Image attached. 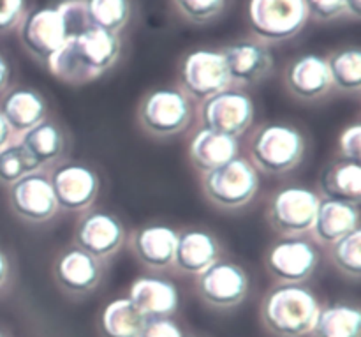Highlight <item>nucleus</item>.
Returning a JSON list of instances; mask_svg holds the SVG:
<instances>
[{
  "mask_svg": "<svg viewBox=\"0 0 361 337\" xmlns=\"http://www.w3.org/2000/svg\"><path fill=\"white\" fill-rule=\"evenodd\" d=\"M331 247V260L335 267L351 279L361 276V230H355L349 235L342 237Z\"/></svg>",
  "mask_w": 361,
  "mask_h": 337,
  "instance_id": "2f4dec72",
  "label": "nucleus"
},
{
  "mask_svg": "<svg viewBox=\"0 0 361 337\" xmlns=\"http://www.w3.org/2000/svg\"><path fill=\"white\" fill-rule=\"evenodd\" d=\"M11 80V67L9 62L6 60V57L0 53V92L6 90L7 85H9Z\"/></svg>",
  "mask_w": 361,
  "mask_h": 337,
  "instance_id": "58836bf2",
  "label": "nucleus"
},
{
  "mask_svg": "<svg viewBox=\"0 0 361 337\" xmlns=\"http://www.w3.org/2000/svg\"><path fill=\"white\" fill-rule=\"evenodd\" d=\"M145 317L129 299H116L104 307L99 327L104 337H137Z\"/></svg>",
  "mask_w": 361,
  "mask_h": 337,
  "instance_id": "cd10ccee",
  "label": "nucleus"
},
{
  "mask_svg": "<svg viewBox=\"0 0 361 337\" xmlns=\"http://www.w3.org/2000/svg\"><path fill=\"white\" fill-rule=\"evenodd\" d=\"M247 18L261 42H281L295 37L309 21L303 0H249Z\"/></svg>",
  "mask_w": 361,
  "mask_h": 337,
  "instance_id": "423d86ee",
  "label": "nucleus"
},
{
  "mask_svg": "<svg viewBox=\"0 0 361 337\" xmlns=\"http://www.w3.org/2000/svg\"><path fill=\"white\" fill-rule=\"evenodd\" d=\"M286 87L302 101H316L326 95L331 88L326 59L314 53L298 57L286 69Z\"/></svg>",
  "mask_w": 361,
  "mask_h": 337,
  "instance_id": "a211bd4d",
  "label": "nucleus"
},
{
  "mask_svg": "<svg viewBox=\"0 0 361 337\" xmlns=\"http://www.w3.org/2000/svg\"><path fill=\"white\" fill-rule=\"evenodd\" d=\"M331 87L345 94L361 90V49L356 46L342 48L326 59Z\"/></svg>",
  "mask_w": 361,
  "mask_h": 337,
  "instance_id": "c85d7f7f",
  "label": "nucleus"
},
{
  "mask_svg": "<svg viewBox=\"0 0 361 337\" xmlns=\"http://www.w3.org/2000/svg\"><path fill=\"white\" fill-rule=\"evenodd\" d=\"M7 198L14 214L27 223H44L59 212L49 177L41 172L28 173L11 184Z\"/></svg>",
  "mask_w": 361,
  "mask_h": 337,
  "instance_id": "ddd939ff",
  "label": "nucleus"
},
{
  "mask_svg": "<svg viewBox=\"0 0 361 337\" xmlns=\"http://www.w3.org/2000/svg\"><path fill=\"white\" fill-rule=\"evenodd\" d=\"M59 208L83 212L95 201L99 193V177L92 168L78 162L56 166L49 177Z\"/></svg>",
  "mask_w": 361,
  "mask_h": 337,
  "instance_id": "2eb2a0df",
  "label": "nucleus"
},
{
  "mask_svg": "<svg viewBox=\"0 0 361 337\" xmlns=\"http://www.w3.org/2000/svg\"><path fill=\"white\" fill-rule=\"evenodd\" d=\"M345 13L353 18H361V0H345Z\"/></svg>",
  "mask_w": 361,
  "mask_h": 337,
  "instance_id": "79ce46f5",
  "label": "nucleus"
},
{
  "mask_svg": "<svg viewBox=\"0 0 361 337\" xmlns=\"http://www.w3.org/2000/svg\"><path fill=\"white\" fill-rule=\"evenodd\" d=\"M360 228V205L321 198L310 232L323 246H334L342 237Z\"/></svg>",
  "mask_w": 361,
  "mask_h": 337,
  "instance_id": "aec40b11",
  "label": "nucleus"
},
{
  "mask_svg": "<svg viewBox=\"0 0 361 337\" xmlns=\"http://www.w3.org/2000/svg\"><path fill=\"white\" fill-rule=\"evenodd\" d=\"M307 141L291 124L271 122L257 127L250 138V162L268 175H282L302 162Z\"/></svg>",
  "mask_w": 361,
  "mask_h": 337,
  "instance_id": "7ed1b4c3",
  "label": "nucleus"
},
{
  "mask_svg": "<svg viewBox=\"0 0 361 337\" xmlns=\"http://www.w3.org/2000/svg\"><path fill=\"white\" fill-rule=\"evenodd\" d=\"M13 131H11V127L7 126L6 119L2 117V113H0V148L6 147L9 141H13Z\"/></svg>",
  "mask_w": 361,
  "mask_h": 337,
  "instance_id": "a19ab883",
  "label": "nucleus"
},
{
  "mask_svg": "<svg viewBox=\"0 0 361 337\" xmlns=\"http://www.w3.org/2000/svg\"><path fill=\"white\" fill-rule=\"evenodd\" d=\"M319 251L303 237H284L267 253L268 274L279 283L298 285L310 279L319 265Z\"/></svg>",
  "mask_w": 361,
  "mask_h": 337,
  "instance_id": "6e6552de",
  "label": "nucleus"
},
{
  "mask_svg": "<svg viewBox=\"0 0 361 337\" xmlns=\"http://www.w3.org/2000/svg\"><path fill=\"white\" fill-rule=\"evenodd\" d=\"M127 299L147 318H169L180 306V293L175 283L162 278L143 276L130 285Z\"/></svg>",
  "mask_w": 361,
  "mask_h": 337,
  "instance_id": "6ab92c4d",
  "label": "nucleus"
},
{
  "mask_svg": "<svg viewBox=\"0 0 361 337\" xmlns=\"http://www.w3.org/2000/svg\"><path fill=\"white\" fill-rule=\"evenodd\" d=\"M231 83L256 85L263 81L274 67V57L264 42L242 39L221 49Z\"/></svg>",
  "mask_w": 361,
  "mask_h": 337,
  "instance_id": "dca6fc26",
  "label": "nucleus"
},
{
  "mask_svg": "<svg viewBox=\"0 0 361 337\" xmlns=\"http://www.w3.org/2000/svg\"><path fill=\"white\" fill-rule=\"evenodd\" d=\"M59 11L62 13L63 21H66L67 34L78 35L81 32H85L87 28H90V21L87 18V6H85V0H66V2H60Z\"/></svg>",
  "mask_w": 361,
  "mask_h": 337,
  "instance_id": "72a5a7b5",
  "label": "nucleus"
},
{
  "mask_svg": "<svg viewBox=\"0 0 361 337\" xmlns=\"http://www.w3.org/2000/svg\"><path fill=\"white\" fill-rule=\"evenodd\" d=\"M92 27L118 34L130 18L129 0H85Z\"/></svg>",
  "mask_w": 361,
  "mask_h": 337,
  "instance_id": "c756f323",
  "label": "nucleus"
},
{
  "mask_svg": "<svg viewBox=\"0 0 361 337\" xmlns=\"http://www.w3.org/2000/svg\"><path fill=\"white\" fill-rule=\"evenodd\" d=\"M192 113V102L182 88H157L143 97L137 120L152 136L171 138L189 127Z\"/></svg>",
  "mask_w": 361,
  "mask_h": 337,
  "instance_id": "39448f33",
  "label": "nucleus"
},
{
  "mask_svg": "<svg viewBox=\"0 0 361 337\" xmlns=\"http://www.w3.org/2000/svg\"><path fill=\"white\" fill-rule=\"evenodd\" d=\"M137 337H183V332L171 318H147Z\"/></svg>",
  "mask_w": 361,
  "mask_h": 337,
  "instance_id": "e433bc0d",
  "label": "nucleus"
},
{
  "mask_svg": "<svg viewBox=\"0 0 361 337\" xmlns=\"http://www.w3.org/2000/svg\"><path fill=\"white\" fill-rule=\"evenodd\" d=\"M53 272L60 288L71 295L90 293L97 288L102 278L101 260L90 256L80 247H73L60 254Z\"/></svg>",
  "mask_w": 361,
  "mask_h": 337,
  "instance_id": "f3484780",
  "label": "nucleus"
},
{
  "mask_svg": "<svg viewBox=\"0 0 361 337\" xmlns=\"http://www.w3.org/2000/svg\"><path fill=\"white\" fill-rule=\"evenodd\" d=\"M16 140L39 168L55 162L66 148L63 131L51 120H42L41 124L18 136Z\"/></svg>",
  "mask_w": 361,
  "mask_h": 337,
  "instance_id": "a878e982",
  "label": "nucleus"
},
{
  "mask_svg": "<svg viewBox=\"0 0 361 337\" xmlns=\"http://www.w3.org/2000/svg\"><path fill=\"white\" fill-rule=\"evenodd\" d=\"M259 189V173L245 158H235L226 165L203 173V193L219 208L236 211L256 196Z\"/></svg>",
  "mask_w": 361,
  "mask_h": 337,
  "instance_id": "20e7f679",
  "label": "nucleus"
},
{
  "mask_svg": "<svg viewBox=\"0 0 361 337\" xmlns=\"http://www.w3.org/2000/svg\"><path fill=\"white\" fill-rule=\"evenodd\" d=\"M321 196L302 186L277 191L268 205L267 218L271 230L284 237H303L314 226Z\"/></svg>",
  "mask_w": 361,
  "mask_h": 337,
  "instance_id": "0eeeda50",
  "label": "nucleus"
},
{
  "mask_svg": "<svg viewBox=\"0 0 361 337\" xmlns=\"http://www.w3.org/2000/svg\"><path fill=\"white\" fill-rule=\"evenodd\" d=\"M319 189L323 196L330 200L349 201L360 205L361 201V162L342 161L334 162L324 168L319 180Z\"/></svg>",
  "mask_w": 361,
  "mask_h": 337,
  "instance_id": "393cba45",
  "label": "nucleus"
},
{
  "mask_svg": "<svg viewBox=\"0 0 361 337\" xmlns=\"http://www.w3.org/2000/svg\"><path fill=\"white\" fill-rule=\"evenodd\" d=\"M182 90L189 97L204 101L231 85L224 57L215 49H194L183 59L180 69Z\"/></svg>",
  "mask_w": 361,
  "mask_h": 337,
  "instance_id": "1a4fd4ad",
  "label": "nucleus"
},
{
  "mask_svg": "<svg viewBox=\"0 0 361 337\" xmlns=\"http://www.w3.org/2000/svg\"><path fill=\"white\" fill-rule=\"evenodd\" d=\"M76 247L97 260L118 253L126 242L123 223L115 214L106 211H90L78 221L74 230Z\"/></svg>",
  "mask_w": 361,
  "mask_h": 337,
  "instance_id": "4468645a",
  "label": "nucleus"
},
{
  "mask_svg": "<svg viewBox=\"0 0 361 337\" xmlns=\"http://www.w3.org/2000/svg\"><path fill=\"white\" fill-rule=\"evenodd\" d=\"M178 232L168 225H147L133 237V249L137 260L150 268L171 267Z\"/></svg>",
  "mask_w": 361,
  "mask_h": 337,
  "instance_id": "4be33fe9",
  "label": "nucleus"
},
{
  "mask_svg": "<svg viewBox=\"0 0 361 337\" xmlns=\"http://www.w3.org/2000/svg\"><path fill=\"white\" fill-rule=\"evenodd\" d=\"M309 18L319 21H331L345 14V0H303Z\"/></svg>",
  "mask_w": 361,
  "mask_h": 337,
  "instance_id": "f704fd0d",
  "label": "nucleus"
},
{
  "mask_svg": "<svg viewBox=\"0 0 361 337\" xmlns=\"http://www.w3.org/2000/svg\"><path fill=\"white\" fill-rule=\"evenodd\" d=\"M312 337H361V311L351 304L337 302L321 307Z\"/></svg>",
  "mask_w": 361,
  "mask_h": 337,
  "instance_id": "bb28decb",
  "label": "nucleus"
},
{
  "mask_svg": "<svg viewBox=\"0 0 361 337\" xmlns=\"http://www.w3.org/2000/svg\"><path fill=\"white\" fill-rule=\"evenodd\" d=\"M0 337H6V334H4V332H2V331H0Z\"/></svg>",
  "mask_w": 361,
  "mask_h": 337,
  "instance_id": "37998d69",
  "label": "nucleus"
},
{
  "mask_svg": "<svg viewBox=\"0 0 361 337\" xmlns=\"http://www.w3.org/2000/svg\"><path fill=\"white\" fill-rule=\"evenodd\" d=\"M25 0H0V34L9 32L23 20Z\"/></svg>",
  "mask_w": 361,
  "mask_h": 337,
  "instance_id": "4c0bfd02",
  "label": "nucleus"
},
{
  "mask_svg": "<svg viewBox=\"0 0 361 337\" xmlns=\"http://www.w3.org/2000/svg\"><path fill=\"white\" fill-rule=\"evenodd\" d=\"M321 307L316 293L303 283H279L263 297L259 314L264 329L275 337H305L312 332Z\"/></svg>",
  "mask_w": 361,
  "mask_h": 337,
  "instance_id": "f03ea898",
  "label": "nucleus"
},
{
  "mask_svg": "<svg viewBox=\"0 0 361 337\" xmlns=\"http://www.w3.org/2000/svg\"><path fill=\"white\" fill-rule=\"evenodd\" d=\"M183 18L194 23H207L224 11L226 0H173Z\"/></svg>",
  "mask_w": 361,
  "mask_h": 337,
  "instance_id": "473e14b6",
  "label": "nucleus"
},
{
  "mask_svg": "<svg viewBox=\"0 0 361 337\" xmlns=\"http://www.w3.org/2000/svg\"><path fill=\"white\" fill-rule=\"evenodd\" d=\"M238 138L215 133V131L204 129V127L194 134L189 145L190 161L203 173L212 172L231 159L238 158Z\"/></svg>",
  "mask_w": 361,
  "mask_h": 337,
  "instance_id": "b1692460",
  "label": "nucleus"
},
{
  "mask_svg": "<svg viewBox=\"0 0 361 337\" xmlns=\"http://www.w3.org/2000/svg\"><path fill=\"white\" fill-rule=\"evenodd\" d=\"M46 112L44 97L32 88H13L0 102V113L16 138L46 120Z\"/></svg>",
  "mask_w": 361,
  "mask_h": 337,
  "instance_id": "5701e85b",
  "label": "nucleus"
},
{
  "mask_svg": "<svg viewBox=\"0 0 361 337\" xmlns=\"http://www.w3.org/2000/svg\"><path fill=\"white\" fill-rule=\"evenodd\" d=\"M250 278L245 268L233 261L217 260L197 276V293L207 306L231 309L245 300Z\"/></svg>",
  "mask_w": 361,
  "mask_h": 337,
  "instance_id": "9d476101",
  "label": "nucleus"
},
{
  "mask_svg": "<svg viewBox=\"0 0 361 337\" xmlns=\"http://www.w3.org/2000/svg\"><path fill=\"white\" fill-rule=\"evenodd\" d=\"M39 170L41 168L28 158L18 140L9 141L6 147L0 148V184L4 186L9 187L21 177L39 172Z\"/></svg>",
  "mask_w": 361,
  "mask_h": 337,
  "instance_id": "7c9ffc66",
  "label": "nucleus"
},
{
  "mask_svg": "<svg viewBox=\"0 0 361 337\" xmlns=\"http://www.w3.org/2000/svg\"><path fill=\"white\" fill-rule=\"evenodd\" d=\"M338 150L342 159L348 161H358L361 159V126L358 122L345 127L338 140Z\"/></svg>",
  "mask_w": 361,
  "mask_h": 337,
  "instance_id": "c9c22d12",
  "label": "nucleus"
},
{
  "mask_svg": "<svg viewBox=\"0 0 361 337\" xmlns=\"http://www.w3.org/2000/svg\"><path fill=\"white\" fill-rule=\"evenodd\" d=\"M254 120V102L245 92L226 90L204 99L201 105V122L204 129L238 138Z\"/></svg>",
  "mask_w": 361,
  "mask_h": 337,
  "instance_id": "9b49d317",
  "label": "nucleus"
},
{
  "mask_svg": "<svg viewBox=\"0 0 361 337\" xmlns=\"http://www.w3.org/2000/svg\"><path fill=\"white\" fill-rule=\"evenodd\" d=\"M120 39L113 32L90 27L71 35L46 62L49 73L71 85H85L108 73L120 57Z\"/></svg>",
  "mask_w": 361,
  "mask_h": 337,
  "instance_id": "f257e3e1",
  "label": "nucleus"
},
{
  "mask_svg": "<svg viewBox=\"0 0 361 337\" xmlns=\"http://www.w3.org/2000/svg\"><path fill=\"white\" fill-rule=\"evenodd\" d=\"M221 258V244L207 230H185L178 233L173 265L183 274L200 276Z\"/></svg>",
  "mask_w": 361,
  "mask_h": 337,
  "instance_id": "412c9836",
  "label": "nucleus"
},
{
  "mask_svg": "<svg viewBox=\"0 0 361 337\" xmlns=\"http://www.w3.org/2000/svg\"><path fill=\"white\" fill-rule=\"evenodd\" d=\"M9 272H11V264H9V258L7 254L0 249V288L7 283V278H9Z\"/></svg>",
  "mask_w": 361,
  "mask_h": 337,
  "instance_id": "ea45409f",
  "label": "nucleus"
},
{
  "mask_svg": "<svg viewBox=\"0 0 361 337\" xmlns=\"http://www.w3.org/2000/svg\"><path fill=\"white\" fill-rule=\"evenodd\" d=\"M20 23L21 45L42 64L48 62L69 37L59 7H41L25 13Z\"/></svg>",
  "mask_w": 361,
  "mask_h": 337,
  "instance_id": "f8f14e48",
  "label": "nucleus"
}]
</instances>
